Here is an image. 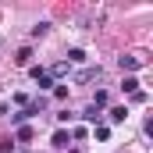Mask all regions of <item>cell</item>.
<instances>
[{
    "mask_svg": "<svg viewBox=\"0 0 153 153\" xmlns=\"http://www.w3.org/2000/svg\"><path fill=\"white\" fill-rule=\"evenodd\" d=\"M39 114H43V100H36V103H29V107H22L18 114H11V125H18V128H22V125H25L29 117H39Z\"/></svg>",
    "mask_w": 153,
    "mask_h": 153,
    "instance_id": "cell-1",
    "label": "cell"
},
{
    "mask_svg": "<svg viewBox=\"0 0 153 153\" xmlns=\"http://www.w3.org/2000/svg\"><path fill=\"white\" fill-rule=\"evenodd\" d=\"M146 68V57H121V71H139Z\"/></svg>",
    "mask_w": 153,
    "mask_h": 153,
    "instance_id": "cell-2",
    "label": "cell"
},
{
    "mask_svg": "<svg viewBox=\"0 0 153 153\" xmlns=\"http://www.w3.org/2000/svg\"><path fill=\"white\" fill-rule=\"evenodd\" d=\"M50 143H53V150H68V143H71V132H64V128H61V132H53V139H50Z\"/></svg>",
    "mask_w": 153,
    "mask_h": 153,
    "instance_id": "cell-3",
    "label": "cell"
},
{
    "mask_svg": "<svg viewBox=\"0 0 153 153\" xmlns=\"http://www.w3.org/2000/svg\"><path fill=\"white\" fill-rule=\"evenodd\" d=\"M32 78H36V82H39V89H53V78L46 75L43 68H32Z\"/></svg>",
    "mask_w": 153,
    "mask_h": 153,
    "instance_id": "cell-4",
    "label": "cell"
},
{
    "mask_svg": "<svg viewBox=\"0 0 153 153\" xmlns=\"http://www.w3.org/2000/svg\"><path fill=\"white\" fill-rule=\"evenodd\" d=\"M121 89H125V93H128V96H132V93H139V78H132V75H125V78H121Z\"/></svg>",
    "mask_w": 153,
    "mask_h": 153,
    "instance_id": "cell-5",
    "label": "cell"
},
{
    "mask_svg": "<svg viewBox=\"0 0 153 153\" xmlns=\"http://www.w3.org/2000/svg\"><path fill=\"white\" fill-rule=\"evenodd\" d=\"M100 75H103V68L96 64V68H85V71L78 75V82H93V78H100Z\"/></svg>",
    "mask_w": 153,
    "mask_h": 153,
    "instance_id": "cell-6",
    "label": "cell"
},
{
    "mask_svg": "<svg viewBox=\"0 0 153 153\" xmlns=\"http://www.w3.org/2000/svg\"><path fill=\"white\" fill-rule=\"evenodd\" d=\"M100 111H96V107H93V103H89V107H85V111H82V121H89V125H96V121H100Z\"/></svg>",
    "mask_w": 153,
    "mask_h": 153,
    "instance_id": "cell-7",
    "label": "cell"
},
{
    "mask_svg": "<svg viewBox=\"0 0 153 153\" xmlns=\"http://www.w3.org/2000/svg\"><path fill=\"white\" fill-rule=\"evenodd\" d=\"M29 61H32V50H29V46H22V50H18V57H14V64H18V68H25Z\"/></svg>",
    "mask_w": 153,
    "mask_h": 153,
    "instance_id": "cell-8",
    "label": "cell"
},
{
    "mask_svg": "<svg viewBox=\"0 0 153 153\" xmlns=\"http://www.w3.org/2000/svg\"><path fill=\"white\" fill-rule=\"evenodd\" d=\"M46 75H50V78H64V75H68V61H61V64H53V68H50Z\"/></svg>",
    "mask_w": 153,
    "mask_h": 153,
    "instance_id": "cell-9",
    "label": "cell"
},
{
    "mask_svg": "<svg viewBox=\"0 0 153 153\" xmlns=\"http://www.w3.org/2000/svg\"><path fill=\"white\" fill-rule=\"evenodd\" d=\"M125 117H128V107H111V121L114 125H121Z\"/></svg>",
    "mask_w": 153,
    "mask_h": 153,
    "instance_id": "cell-10",
    "label": "cell"
},
{
    "mask_svg": "<svg viewBox=\"0 0 153 153\" xmlns=\"http://www.w3.org/2000/svg\"><path fill=\"white\" fill-rule=\"evenodd\" d=\"M82 61H85V50H68V64H82Z\"/></svg>",
    "mask_w": 153,
    "mask_h": 153,
    "instance_id": "cell-11",
    "label": "cell"
},
{
    "mask_svg": "<svg viewBox=\"0 0 153 153\" xmlns=\"http://www.w3.org/2000/svg\"><path fill=\"white\" fill-rule=\"evenodd\" d=\"M32 135H36V132H32L29 125H22V128H18V143H32Z\"/></svg>",
    "mask_w": 153,
    "mask_h": 153,
    "instance_id": "cell-12",
    "label": "cell"
},
{
    "mask_svg": "<svg viewBox=\"0 0 153 153\" xmlns=\"http://www.w3.org/2000/svg\"><path fill=\"white\" fill-rule=\"evenodd\" d=\"M103 103H107V89H96V96H93V107H96V111H100V107H103Z\"/></svg>",
    "mask_w": 153,
    "mask_h": 153,
    "instance_id": "cell-13",
    "label": "cell"
},
{
    "mask_svg": "<svg viewBox=\"0 0 153 153\" xmlns=\"http://www.w3.org/2000/svg\"><path fill=\"white\" fill-rule=\"evenodd\" d=\"M57 121H61V125H71V121H75V114H71V111H61V114H57Z\"/></svg>",
    "mask_w": 153,
    "mask_h": 153,
    "instance_id": "cell-14",
    "label": "cell"
},
{
    "mask_svg": "<svg viewBox=\"0 0 153 153\" xmlns=\"http://www.w3.org/2000/svg\"><path fill=\"white\" fill-rule=\"evenodd\" d=\"M0 153H14V143L11 139H0Z\"/></svg>",
    "mask_w": 153,
    "mask_h": 153,
    "instance_id": "cell-15",
    "label": "cell"
}]
</instances>
